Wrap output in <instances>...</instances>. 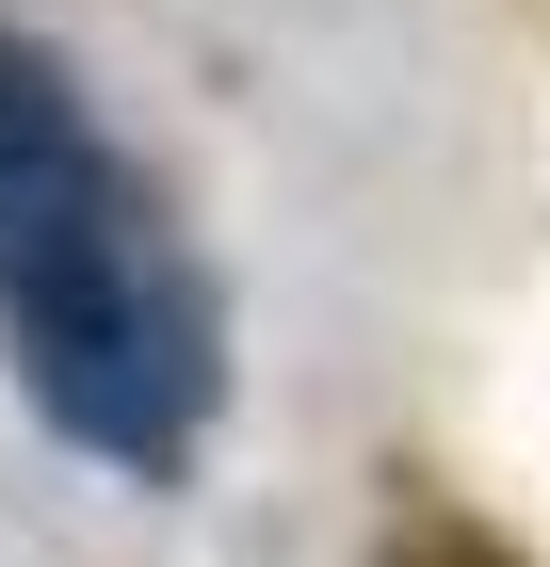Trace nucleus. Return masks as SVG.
Wrapping results in <instances>:
<instances>
[{"instance_id":"1","label":"nucleus","mask_w":550,"mask_h":567,"mask_svg":"<svg viewBox=\"0 0 550 567\" xmlns=\"http://www.w3.org/2000/svg\"><path fill=\"white\" fill-rule=\"evenodd\" d=\"M0 324L49 437H82L97 471H178L227 390L195 260L146 227V195L114 178L97 114L33 33H0Z\"/></svg>"}]
</instances>
